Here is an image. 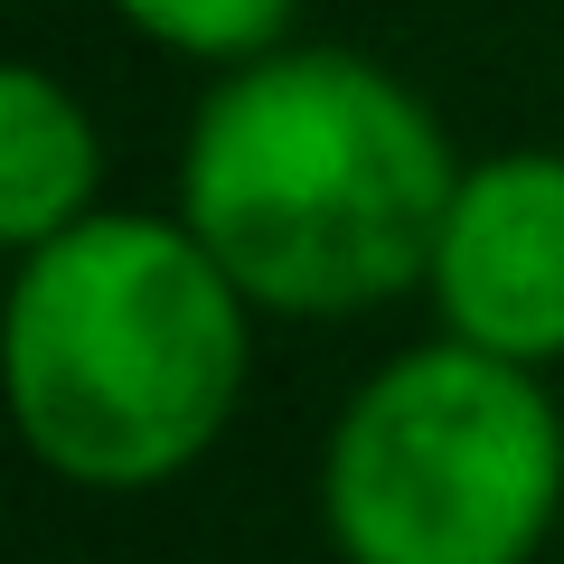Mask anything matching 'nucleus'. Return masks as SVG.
Segmentation results:
<instances>
[{"mask_svg": "<svg viewBox=\"0 0 564 564\" xmlns=\"http://www.w3.org/2000/svg\"><path fill=\"white\" fill-rule=\"evenodd\" d=\"M452 188L443 113L395 66L321 39L207 76L180 141V217L282 321H358L423 292Z\"/></svg>", "mask_w": 564, "mask_h": 564, "instance_id": "obj_1", "label": "nucleus"}, {"mask_svg": "<svg viewBox=\"0 0 564 564\" xmlns=\"http://www.w3.org/2000/svg\"><path fill=\"white\" fill-rule=\"evenodd\" d=\"M254 367V302L170 207H95L29 245L0 302L10 423L39 470L104 499L170 489L226 443Z\"/></svg>", "mask_w": 564, "mask_h": 564, "instance_id": "obj_2", "label": "nucleus"}, {"mask_svg": "<svg viewBox=\"0 0 564 564\" xmlns=\"http://www.w3.org/2000/svg\"><path fill=\"white\" fill-rule=\"evenodd\" d=\"M564 518V404L545 367L470 339L395 348L321 443L339 564H536Z\"/></svg>", "mask_w": 564, "mask_h": 564, "instance_id": "obj_3", "label": "nucleus"}, {"mask_svg": "<svg viewBox=\"0 0 564 564\" xmlns=\"http://www.w3.org/2000/svg\"><path fill=\"white\" fill-rule=\"evenodd\" d=\"M423 302L470 348H499L518 367H564V151L462 161Z\"/></svg>", "mask_w": 564, "mask_h": 564, "instance_id": "obj_4", "label": "nucleus"}, {"mask_svg": "<svg viewBox=\"0 0 564 564\" xmlns=\"http://www.w3.org/2000/svg\"><path fill=\"white\" fill-rule=\"evenodd\" d=\"M104 207V122L66 76H47L39 57H20L0 76V245L66 236L76 217Z\"/></svg>", "mask_w": 564, "mask_h": 564, "instance_id": "obj_5", "label": "nucleus"}, {"mask_svg": "<svg viewBox=\"0 0 564 564\" xmlns=\"http://www.w3.org/2000/svg\"><path fill=\"white\" fill-rule=\"evenodd\" d=\"M113 20L132 29L141 47L226 76V66H254V57H273V47H292L302 0H113Z\"/></svg>", "mask_w": 564, "mask_h": 564, "instance_id": "obj_6", "label": "nucleus"}]
</instances>
